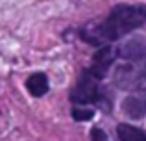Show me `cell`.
Instances as JSON below:
<instances>
[{"mask_svg":"<svg viewBox=\"0 0 146 141\" xmlns=\"http://www.w3.org/2000/svg\"><path fill=\"white\" fill-rule=\"evenodd\" d=\"M144 22L141 6H117L109 17L96 26H91L83 32V39L93 45H104L107 41H117L131 30L139 28Z\"/></svg>","mask_w":146,"mask_h":141,"instance_id":"obj_1","label":"cell"},{"mask_svg":"<svg viewBox=\"0 0 146 141\" xmlns=\"http://www.w3.org/2000/svg\"><path fill=\"white\" fill-rule=\"evenodd\" d=\"M100 97H102V93H100V87H98V84H96V78H94L89 71H85L82 76H80L78 84L74 86V89H72V93H70L72 102H76V104H89V102H96V104H98Z\"/></svg>","mask_w":146,"mask_h":141,"instance_id":"obj_2","label":"cell"},{"mask_svg":"<svg viewBox=\"0 0 146 141\" xmlns=\"http://www.w3.org/2000/svg\"><path fill=\"white\" fill-rule=\"evenodd\" d=\"M126 115L133 117V119H141L146 115V87H139L135 89V93L129 95L122 104Z\"/></svg>","mask_w":146,"mask_h":141,"instance_id":"obj_3","label":"cell"},{"mask_svg":"<svg viewBox=\"0 0 146 141\" xmlns=\"http://www.w3.org/2000/svg\"><path fill=\"white\" fill-rule=\"evenodd\" d=\"M117 54L129 61H141L146 59V37H133L131 41L124 43L117 50Z\"/></svg>","mask_w":146,"mask_h":141,"instance_id":"obj_4","label":"cell"},{"mask_svg":"<svg viewBox=\"0 0 146 141\" xmlns=\"http://www.w3.org/2000/svg\"><path fill=\"white\" fill-rule=\"evenodd\" d=\"M111 63H113V50H111L109 47H104L94 54V59H93V65H91L89 72L96 80H100V78L106 76V72H107Z\"/></svg>","mask_w":146,"mask_h":141,"instance_id":"obj_5","label":"cell"},{"mask_svg":"<svg viewBox=\"0 0 146 141\" xmlns=\"http://www.w3.org/2000/svg\"><path fill=\"white\" fill-rule=\"evenodd\" d=\"M26 87H28V91L33 95V97H43V95L48 91L46 74H44V72H35V74H32L28 78V82H26Z\"/></svg>","mask_w":146,"mask_h":141,"instance_id":"obj_6","label":"cell"},{"mask_svg":"<svg viewBox=\"0 0 146 141\" xmlns=\"http://www.w3.org/2000/svg\"><path fill=\"white\" fill-rule=\"evenodd\" d=\"M117 134L120 141H146V134L141 128H135L131 124H118L117 126Z\"/></svg>","mask_w":146,"mask_h":141,"instance_id":"obj_7","label":"cell"},{"mask_svg":"<svg viewBox=\"0 0 146 141\" xmlns=\"http://www.w3.org/2000/svg\"><path fill=\"white\" fill-rule=\"evenodd\" d=\"M94 115V112L91 108H74L72 110V117L76 121H89Z\"/></svg>","mask_w":146,"mask_h":141,"instance_id":"obj_8","label":"cell"},{"mask_svg":"<svg viewBox=\"0 0 146 141\" xmlns=\"http://www.w3.org/2000/svg\"><path fill=\"white\" fill-rule=\"evenodd\" d=\"M91 139H93V141H109V139H107V136H106V132L100 130V128H94V130H93Z\"/></svg>","mask_w":146,"mask_h":141,"instance_id":"obj_9","label":"cell"}]
</instances>
